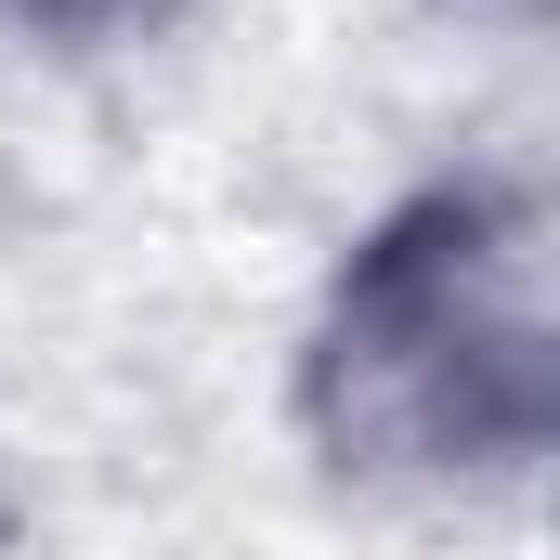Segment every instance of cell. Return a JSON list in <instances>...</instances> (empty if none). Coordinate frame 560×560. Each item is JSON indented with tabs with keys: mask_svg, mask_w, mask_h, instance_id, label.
I'll use <instances>...</instances> for the list:
<instances>
[]
</instances>
